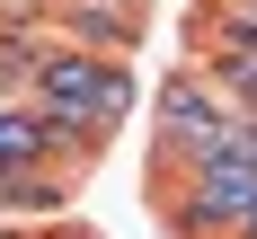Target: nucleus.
<instances>
[{"instance_id": "obj_1", "label": "nucleus", "mask_w": 257, "mask_h": 239, "mask_svg": "<svg viewBox=\"0 0 257 239\" xmlns=\"http://www.w3.org/2000/svg\"><path fill=\"white\" fill-rule=\"evenodd\" d=\"M27 106L53 124V142H98L133 106V80H124V62H98V53H45Z\"/></svg>"}, {"instance_id": "obj_2", "label": "nucleus", "mask_w": 257, "mask_h": 239, "mask_svg": "<svg viewBox=\"0 0 257 239\" xmlns=\"http://www.w3.org/2000/svg\"><path fill=\"white\" fill-rule=\"evenodd\" d=\"M231 133H239V106L231 98H213V89H195V80H169V98H160V151L204 159V151H222Z\"/></svg>"}, {"instance_id": "obj_4", "label": "nucleus", "mask_w": 257, "mask_h": 239, "mask_svg": "<svg viewBox=\"0 0 257 239\" xmlns=\"http://www.w3.org/2000/svg\"><path fill=\"white\" fill-rule=\"evenodd\" d=\"M80 9H115V18H133V0H80Z\"/></svg>"}, {"instance_id": "obj_6", "label": "nucleus", "mask_w": 257, "mask_h": 239, "mask_svg": "<svg viewBox=\"0 0 257 239\" xmlns=\"http://www.w3.org/2000/svg\"><path fill=\"white\" fill-rule=\"evenodd\" d=\"M248 9H257V0H248Z\"/></svg>"}, {"instance_id": "obj_3", "label": "nucleus", "mask_w": 257, "mask_h": 239, "mask_svg": "<svg viewBox=\"0 0 257 239\" xmlns=\"http://www.w3.org/2000/svg\"><path fill=\"white\" fill-rule=\"evenodd\" d=\"M53 151V124L36 106H0V168H27V159Z\"/></svg>"}, {"instance_id": "obj_5", "label": "nucleus", "mask_w": 257, "mask_h": 239, "mask_svg": "<svg viewBox=\"0 0 257 239\" xmlns=\"http://www.w3.org/2000/svg\"><path fill=\"white\" fill-rule=\"evenodd\" d=\"M239 239H257V212H248V221H239Z\"/></svg>"}]
</instances>
